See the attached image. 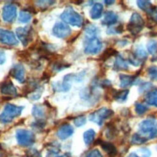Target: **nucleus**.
<instances>
[{"label":"nucleus","mask_w":157,"mask_h":157,"mask_svg":"<svg viewBox=\"0 0 157 157\" xmlns=\"http://www.w3.org/2000/svg\"><path fill=\"white\" fill-rule=\"evenodd\" d=\"M101 147L103 148L110 156H115L117 154V148H116V147L112 144V143H108V142L101 143Z\"/></svg>","instance_id":"24"},{"label":"nucleus","mask_w":157,"mask_h":157,"mask_svg":"<svg viewBox=\"0 0 157 157\" xmlns=\"http://www.w3.org/2000/svg\"><path fill=\"white\" fill-rule=\"evenodd\" d=\"M0 92L4 95H10V97H16L17 94V88L13 84L12 81H6L2 83L0 87Z\"/></svg>","instance_id":"14"},{"label":"nucleus","mask_w":157,"mask_h":157,"mask_svg":"<svg viewBox=\"0 0 157 157\" xmlns=\"http://www.w3.org/2000/svg\"><path fill=\"white\" fill-rule=\"evenodd\" d=\"M147 52L152 54V55L155 54L157 52V42L156 40H149L147 45Z\"/></svg>","instance_id":"30"},{"label":"nucleus","mask_w":157,"mask_h":157,"mask_svg":"<svg viewBox=\"0 0 157 157\" xmlns=\"http://www.w3.org/2000/svg\"><path fill=\"white\" fill-rule=\"evenodd\" d=\"M73 133H74L73 127L69 124H64L59 127L57 131V136L61 140H66L67 138H70Z\"/></svg>","instance_id":"13"},{"label":"nucleus","mask_w":157,"mask_h":157,"mask_svg":"<svg viewBox=\"0 0 157 157\" xmlns=\"http://www.w3.org/2000/svg\"><path fill=\"white\" fill-rule=\"evenodd\" d=\"M35 3L38 7H40V8H46V7L53 5L55 3V1H36Z\"/></svg>","instance_id":"42"},{"label":"nucleus","mask_w":157,"mask_h":157,"mask_svg":"<svg viewBox=\"0 0 157 157\" xmlns=\"http://www.w3.org/2000/svg\"><path fill=\"white\" fill-rule=\"evenodd\" d=\"M145 21L141 15H139L138 13H132V16L129 20V23L127 25L128 31L130 32L133 36L138 35V34L142 31V29L144 28Z\"/></svg>","instance_id":"5"},{"label":"nucleus","mask_w":157,"mask_h":157,"mask_svg":"<svg viewBox=\"0 0 157 157\" xmlns=\"http://www.w3.org/2000/svg\"><path fill=\"white\" fill-rule=\"evenodd\" d=\"M128 61H129V63H130L131 65H133V66H135V67H138V66H140V65L143 63L142 61H140L139 59H137V58H136V57L133 55V53L131 54L130 56H129Z\"/></svg>","instance_id":"40"},{"label":"nucleus","mask_w":157,"mask_h":157,"mask_svg":"<svg viewBox=\"0 0 157 157\" xmlns=\"http://www.w3.org/2000/svg\"><path fill=\"white\" fill-rule=\"evenodd\" d=\"M5 61H6V55H5V52L2 50V49H0V65H2L5 63Z\"/></svg>","instance_id":"43"},{"label":"nucleus","mask_w":157,"mask_h":157,"mask_svg":"<svg viewBox=\"0 0 157 157\" xmlns=\"http://www.w3.org/2000/svg\"><path fill=\"white\" fill-rule=\"evenodd\" d=\"M152 17H153V19L155 20V21L157 22V8H155V10H154V12H153V13H152Z\"/></svg>","instance_id":"44"},{"label":"nucleus","mask_w":157,"mask_h":157,"mask_svg":"<svg viewBox=\"0 0 157 157\" xmlns=\"http://www.w3.org/2000/svg\"><path fill=\"white\" fill-rule=\"evenodd\" d=\"M98 28L94 24H90L88 25L85 30H84V34H85V39H92V38H98Z\"/></svg>","instance_id":"19"},{"label":"nucleus","mask_w":157,"mask_h":157,"mask_svg":"<svg viewBox=\"0 0 157 157\" xmlns=\"http://www.w3.org/2000/svg\"><path fill=\"white\" fill-rule=\"evenodd\" d=\"M103 13V6L100 3H94L90 11V17L92 19H98Z\"/></svg>","instance_id":"18"},{"label":"nucleus","mask_w":157,"mask_h":157,"mask_svg":"<svg viewBox=\"0 0 157 157\" xmlns=\"http://www.w3.org/2000/svg\"><path fill=\"white\" fill-rule=\"evenodd\" d=\"M17 144L21 147H30L35 143L36 137L33 132L26 129H17L16 132Z\"/></svg>","instance_id":"4"},{"label":"nucleus","mask_w":157,"mask_h":157,"mask_svg":"<svg viewBox=\"0 0 157 157\" xmlns=\"http://www.w3.org/2000/svg\"><path fill=\"white\" fill-rule=\"evenodd\" d=\"M114 70L115 71H127L128 70V62L122 58L121 55L116 57L114 63Z\"/></svg>","instance_id":"16"},{"label":"nucleus","mask_w":157,"mask_h":157,"mask_svg":"<svg viewBox=\"0 0 157 157\" xmlns=\"http://www.w3.org/2000/svg\"><path fill=\"white\" fill-rule=\"evenodd\" d=\"M122 32V27L118 26V27H109L107 29V34L108 35H116V34H120Z\"/></svg>","instance_id":"37"},{"label":"nucleus","mask_w":157,"mask_h":157,"mask_svg":"<svg viewBox=\"0 0 157 157\" xmlns=\"http://www.w3.org/2000/svg\"><path fill=\"white\" fill-rule=\"evenodd\" d=\"M45 125V122L43 121V120H37L35 122H33L32 124V127L34 129H38V130H40V129H43Z\"/></svg>","instance_id":"38"},{"label":"nucleus","mask_w":157,"mask_h":157,"mask_svg":"<svg viewBox=\"0 0 157 157\" xmlns=\"http://www.w3.org/2000/svg\"><path fill=\"white\" fill-rule=\"evenodd\" d=\"M104 3H105L106 5H112V4L115 3V1H108V0H105Z\"/></svg>","instance_id":"45"},{"label":"nucleus","mask_w":157,"mask_h":157,"mask_svg":"<svg viewBox=\"0 0 157 157\" xmlns=\"http://www.w3.org/2000/svg\"><path fill=\"white\" fill-rule=\"evenodd\" d=\"M147 106L143 103H136L135 104V111L138 115H144L147 111Z\"/></svg>","instance_id":"31"},{"label":"nucleus","mask_w":157,"mask_h":157,"mask_svg":"<svg viewBox=\"0 0 157 157\" xmlns=\"http://www.w3.org/2000/svg\"><path fill=\"white\" fill-rule=\"evenodd\" d=\"M86 157H103V155L101 154V152L98 148H94V149H92V151H89L87 153Z\"/></svg>","instance_id":"41"},{"label":"nucleus","mask_w":157,"mask_h":157,"mask_svg":"<svg viewBox=\"0 0 157 157\" xmlns=\"http://www.w3.org/2000/svg\"><path fill=\"white\" fill-rule=\"evenodd\" d=\"M0 43L6 45L16 46L18 44V40L17 36L12 31L0 28Z\"/></svg>","instance_id":"10"},{"label":"nucleus","mask_w":157,"mask_h":157,"mask_svg":"<svg viewBox=\"0 0 157 157\" xmlns=\"http://www.w3.org/2000/svg\"><path fill=\"white\" fill-rule=\"evenodd\" d=\"M70 65L69 64H66V63H62V62H55L53 63L52 66H51V70L53 72H58V71H61L67 67H69Z\"/></svg>","instance_id":"29"},{"label":"nucleus","mask_w":157,"mask_h":157,"mask_svg":"<svg viewBox=\"0 0 157 157\" xmlns=\"http://www.w3.org/2000/svg\"><path fill=\"white\" fill-rule=\"evenodd\" d=\"M52 34L59 39L67 38L71 34V29L65 22H56L52 28Z\"/></svg>","instance_id":"9"},{"label":"nucleus","mask_w":157,"mask_h":157,"mask_svg":"<svg viewBox=\"0 0 157 157\" xmlns=\"http://www.w3.org/2000/svg\"><path fill=\"white\" fill-rule=\"evenodd\" d=\"M56 157H71L70 154H63V155H60V156H56Z\"/></svg>","instance_id":"47"},{"label":"nucleus","mask_w":157,"mask_h":157,"mask_svg":"<svg viewBox=\"0 0 157 157\" xmlns=\"http://www.w3.org/2000/svg\"><path fill=\"white\" fill-rule=\"evenodd\" d=\"M120 86L121 88H127L135 84L136 77L132 75H126V74H121L120 75Z\"/></svg>","instance_id":"17"},{"label":"nucleus","mask_w":157,"mask_h":157,"mask_svg":"<svg viewBox=\"0 0 157 157\" xmlns=\"http://www.w3.org/2000/svg\"><path fill=\"white\" fill-rule=\"evenodd\" d=\"M16 35L23 46H27L34 40V30L31 26L18 27L16 30Z\"/></svg>","instance_id":"6"},{"label":"nucleus","mask_w":157,"mask_h":157,"mask_svg":"<svg viewBox=\"0 0 157 157\" xmlns=\"http://www.w3.org/2000/svg\"><path fill=\"white\" fill-rule=\"evenodd\" d=\"M87 121V119L85 116H79V117L75 118L73 120V122H74V125L76 127H81L83 126Z\"/></svg>","instance_id":"34"},{"label":"nucleus","mask_w":157,"mask_h":157,"mask_svg":"<svg viewBox=\"0 0 157 157\" xmlns=\"http://www.w3.org/2000/svg\"><path fill=\"white\" fill-rule=\"evenodd\" d=\"M133 55L137 59H139L140 61H142V62H143V61L146 60L147 58V51L142 45H138L134 49Z\"/></svg>","instance_id":"22"},{"label":"nucleus","mask_w":157,"mask_h":157,"mask_svg":"<svg viewBox=\"0 0 157 157\" xmlns=\"http://www.w3.org/2000/svg\"><path fill=\"white\" fill-rule=\"evenodd\" d=\"M152 87V83H151V82H144L139 88V92L140 93H144V92H147L148 91L149 89H151Z\"/></svg>","instance_id":"39"},{"label":"nucleus","mask_w":157,"mask_h":157,"mask_svg":"<svg viewBox=\"0 0 157 157\" xmlns=\"http://www.w3.org/2000/svg\"><path fill=\"white\" fill-rule=\"evenodd\" d=\"M113 115H114V112L112 110L103 107V108H100L98 110L92 113L89 118H90V121H92L93 122H94V124H97L101 126L103 124L104 120L110 118Z\"/></svg>","instance_id":"8"},{"label":"nucleus","mask_w":157,"mask_h":157,"mask_svg":"<svg viewBox=\"0 0 157 157\" xmlns=\"http://www.w3.org/2000/svg\"><path fill=\"white\" fill-rule=\"evenodd\" d=\"M127 157H139L137 154H136L135 152H132V153H130V154H128V156Z\"/></svg>","instance_id":"46"},{"label":"nucleus","mask_w":157,"mask_h":157,"mask_svg":"<svg viewBox=\"0 0 157 157\" xmlns=\"http://www.w3.org/2000/svg\"><path fill=\"white\" fill-rule=\"evenodd\" d=\"M0 157H2V154H1V152H0Z\"/></svg>","instance_id":"48"},{"label":"nucleus","mask_w":157,"mask_h":157,"mask_svg":"<svg viewBox=\"0 0 157 157\" xmlns=\"http://www.w3.org/2000/svg\"><path fill=\"white\" fill-rule=\"evenodd\" d=\"M128 94H129V90H128V89H124V90L116 92V94L113 95V97L118 102H124V101H125L127 99Z\"/></svg>","instance_id":"26"},{"label":"nucleus","mask_w":157,"mask_h":157,"mask_svg":"<svg viewBox=\"0 0 157 157\" xmlns=\"http://www.w3.org/2000/svg\"><path fill=\"white\" fill-rule=\"evenodd\" d=\"M135 153L137 154L139 157H151V151L147 147L139 148V149H137V151H136Z\"/></svg>","instance_id":"32"},{"label":"nucleus","mask_w":157,"mask_h":157,"mask_svg":"<svg viewBox=\"0 0 157 157\" xmlns=\"http://www.w3.org/2000/svg\"><path fill=\"white\" fill-rule=\"evenodd\" d=\"M119 20V16L118 13H116L113 11H108L104 13L103 19H102V24L106 26H113L116 24Z\"/></svg>","instance_id":"15"},{"label":"nucleus","mask_w":157,"mask_h":157,"mask_svg":"<svg viewBox=\"0 0 157 157\" xmlns=\"http://www.w3.org/2000/svg\"><path fill=\"white\" fill-rule=\"evenodd\" d=\"M147 141V138H145L144 136H142L139 133H136L132 136L131 138V143L134 145H142V144H145V143Z\"/></svg>","instance_id":"28"},{"label":"nucleus","mask_w":157,"mask_h":157,"mask_svg":"<svg viewBox=\"0 0 157 157\" xmlns=\"http://www.w3.org/2000/svg\"><path fill=\"white\" fill-rule=\"evenodd\" d=\"M94 138H95V132L93 129H88L83 134V140L87 146L92 145L93 142L94 141Z\"/></svg>","instance_id":"23"},{"label":"nucleus","mask_w":157,"mask_h":157,"mask_svg":"<svg viewBox=\"0 0 157 157\" xmlns=\"http://www.w3.org/2000/svg\"><path fill=\"white\" fill-rule=\"evenodd\" d=\"M60 17L66 24H71L75 27H81L84 21L83 17L78 13L72 7H67Z\"/></svg>","instance_id":"3"},{"label":"nucleus","mask_w":157,"mask_h":157,"mask_svg":"<svg viewBox=\"0 0 157 157\" xmlns=\"http://www.w3.org/2000/svg\"><path fill=\"white\" fill-rule=\"evenodd\" d=\"M102 43L98 38L85 39L84 40V52L88 55H97L102 49Z\"/></svg>","instance_id":"7"},{"label":"nucleus","mask_w":157,"mask_h":157,"mask_svg":"<svg viewBox=\"0 0 157 157\" xmlns=\"http://www.w3.org/2000/svg\"><path fill=\"white\" fill-rule=\"evenodd\" d=\"M23 110V106H17L15 104L8 103L4 106L2 113L0 114V122L4 124H10L18 116H20Z\"/></svg>","instance_id":"2"},{"label":"nucleus","mask_w":157,"mask_h":157,"mask_svg":"<svg viewBox=\"0 0 157 157\" xmlns=\"http://www.w3.org/2000/svg\"><path fill=\"white\" fill-rule=\"evenodd\" d=\"M147 75L151 80H156L157 79V67L155 66L149 67L147 69Z\"/></svg>","instance_id":"33"},{"label":"nucleus","mask_w":157,"mask_h":157,"mask_svg":"<svg viewBox=\"0 0 157 157\" xmlns=\"http://www.w3.org/2000/svg\"><path fill=\"white\" fill-rule=\"evenodd\" d=\"M137 5L138 7L143 10V11H145L146 13H147L148 15H152L155 8L152 6L151 2H149V1H144V0H139V1H137Z\"/></svg>","instance_id":"21"},{"label":"nucleus","mask_w":157,"mask_h":157,"mask_svg":"<svg viewBox=\"0 0 157 157\" xmlns=\"http://www.w3.org/2000/svg\"><path fill=\"white\" fill-rule=\"evenodd\" d=\"M32 19V15L28 10H21L18 15V21L21 23H28Z\"/></svg>","instance_id":"25"},{"label":"nucleus","mask_w":157,"mask_h":157,"mask_svg":"<svg viewBox=\"0 0 157 157\" xmlns=\"http://www.w3.org/2000/svg\"><path fill=\"white\" fill-rule=\"evenodd\" d=\"M10 74L17 80L19 83H24L25 81V70L24 67L21 64H16L12 67V69L10 71Z\"/></svg>","instance_id":"12"},{"label":"nucleus","mask_w":157,"mask_h":157,"mask_svg":"<svg viewBox=\"0 0 157 157\" xmlns=\"http://www.w3.org/2000/svg\"><path fill=\"white\" fill-rule=\"evenodd\" d=\"M145 100L148 105L157 107V89H153L151 92H148L146 94Z\"/></svg>","instance_id":"20"},{"label":"nucleus","mask_w":157,"mask_h":157,"mask_svg":"<svg viewBox=\"0 0 157 157\" xmlns=\"http://www.w3.org/2000/svg\"><path fill=\"white\" fill-rule=\"evenodd\" d=\"M25 154H26L27 157H42V155H40L39 151H37L36 148H29V149H27Z\"/></svg>","instance_id":"36"},{"label":"nucleus","mask_w":157,"mask_h":157,"mask_svg":"<svg viewBox=\"0 0 157 157\" xmlns=\"http://www.w3.org/2000/svg\"><path fill=\"white\" fill-rule=\"evenodd\" d=\"M139 134L147 140L157 137V121L154 119H147L141 121L138 126Z\"/></svg>","instance_id":"1"},{"label":"nucleus","mask_w":157,"mask_h":157,"mask_svg":"<svg viewBox=\"0 0 157 157\" xmlns=\"http://www.w3.org/2000/svg\"><path fill=\"white\" fill-rule=\"evenodd\" d=\"M42 92H43V90L39 87L37 90H35L29 94V98L32 100H38L40 98V95H42Z\"/></svg>","instance_id":"35"},{"label":"nucleus","mask_w":157,"mask_h":157,"mask_svg":"<svg viewBox=\"0 0 157 157\" xmlns=\"http://www.w3.org/2000/svg\"><path fill=\"white\" fill-rule=\"evenodd\" d=\"M17 13V8L13 4H7L2 9V19L7 23H12L15 21Z\"/></svg>","instance_id":"11"},{"label":"nucleus","mask_w":157,"mask_h":157,"mask_svg":"<svg viewBox=\"0 0 157 157\" xmlns=\"http://www.w3.org/2000/svg\"><path fill=\"white\" fill-rule=\"evenodd\" d=\"M32 115L37 119H42L44 116V109L42 105H35L32 109Z\"/></svg>","instance_id":"27"}]
</instances>
